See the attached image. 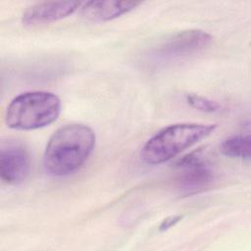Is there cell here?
<instances>
[{
    "label": "cell",
    "instance_id": "4",
    "mask_svg": "<svg viewBox=\"0 0 251 251\" xmlns=\"http://www.w3.org/2000/svg\"><path fill=\"white\" fill-rule=\"evenodd\" d=\"M179 170L176 187L183 195H193L210 188L215 181V173L200 150L184 155L176 163Z\"/></svg>",
    "mask_w": 251,
    "mask_h": 251
},
{
    "label": "cell",
    "instance_id": "3",
    "mask_svg": "<svg viewBox=\"0 0 251 251\" xmlns=\"http://www.w3.org/2000/svg\"><path fill=\"white\" fill-rule=\"evenodd\" d=\"M61 113V101L48 91H27L16 96L7 106L5 123L18 130H33L54 123Z\"/></svg>",
    "mask_w": 251,
    "mask_h": 251
},
{
    "label": "cell",
    "instance_id": "6",
    "mask_svg": "<svg viewBox=\"0 0 251 251\" xmlns=\"http://www.w3.org/2000/svg\"><path fill=\"white\" fill-rule=\"evenodd\" d=\"M80 6L76 1H47L29 6L22 16V23L25 25L50 24L69 17Z\"/></svg>",
    "mask_w": 251,
    "mask_h": 251
},
{
    "label": "cell",
    "instance_id": "5",
    "mask_svg": "<svg viewBox=\"0 0 251 251\" xmlns=\"http://www.w3.org/2000/svg\"><path fill=\"white\" fill-rule=\"evenodd\" d=\"M29 155L20 143H3L0 150V176L7 184L22 183L28 176Z\"/></svg>",
    "mask_w": 251,
    "mask_h": 251
},
{
    "label": "cell",
    "instance_id": "2",
    "mask_svg": "<svg viewBox=\"0 0 251 251\" xmlns=\"http://www.w3.org/2000/svg\"><path fill=\"white\" fill-rule=\"evenodd\" d=\"M217 128L214 124L180 123L168 126L143 145L140 157L148 165H160L209 136Z\"/></svg>",
    "mask_w": 251,
    "mask_h": 251
},
{
    "label": "cell",
    "instance_id": "8",
    "mask_svg": "<svg viewBox=\"0 0 251 251\" xmlns=\"http://www.w3.org/2000/svg\"><path fill=\"white\" fill-rule=\"evenodd\" d=\"M140 4L138 1H88L82 5L80 15L91 22H108L134 10Z\"/></svg>",
    "mask_w": 251,
    "mask_h": 251
},
{
    "label": "cell",
    "instance_id": "10",
    "mask_svg": "<svg viewBox=\"0 0 251 251\" xmlns=\"http://www.w3.org/2000/svg\"><path fill=\"white\" fill-rule=\"evenodd\" d=\"M186 102L194 109H197L202 112L215 113L220 110V105L207 97L200 96L197 94H188L186 95Z\"/></svg>",
    "mask_w": 251,
    "mask_h": 251
},
{
    "label": "cell",
    "instance_id": "9",
    "mask_svg": "<svg viewBox=\"0 0 251 251\" xmlns=\"http://www.w3.org/2000/svg\"><path fill=\"white\" fill-rule=\"evenodd\" d=\"M250 136L249 134H237L223 140L220 150L223 155L242 160L250 159Z\"/></svg>",
    "mask_w": 251,
    "mask_h": 251
},
{
    "label": "cell",
    "instance_id": "1",
    "mask_svg": "<svg viewBox=\"0 0 251 251\" xmlns=\"http://www.w3.org/2000/svg\"><path fill=\"white\" fill-rule=\"evenodd\" d=\"M95 141V132L86 125L68 124L59 127L50 136L44 151L45 171L54 176L75 173L91 155Z\"/></svg>",
    "mask_w": 251,
    "mask_h": 251
},
{
    "label": "cell",
    "instance_id": "7",
    "mask_svg": "<svg viewBox=\"0 0 251 251\" xmlns=\"http://www.w3.org/2000/svg\"><path fill=\"white\" fill-rule=\"evenodd\" d=\"M212 35L201 29L179 31L169 37L159 48L165 57H178L195 53L212 42Z\"/></svg>",
    "mask_w": 251,
    "mask_h": 251
},
{
    "label": "cell",
    "instance_id": "11",
    "mask_svg": "<svg viewBox=\"0 0 251 251\" xmlns=\"http://www.w3.org/2000/svg\"><path fill=\"white\" fill-rule=\"evenodd\" d=\"M181 219H182V216H179V215H176V216H170V217L164 219L163 222L161 223V225L159 226V230H160V231L168 230L169 228H171V227H173L174 226H176Z\"/></svg>",
    "mask_w": 251,
    "mask_h": 251
}]
</instances>
